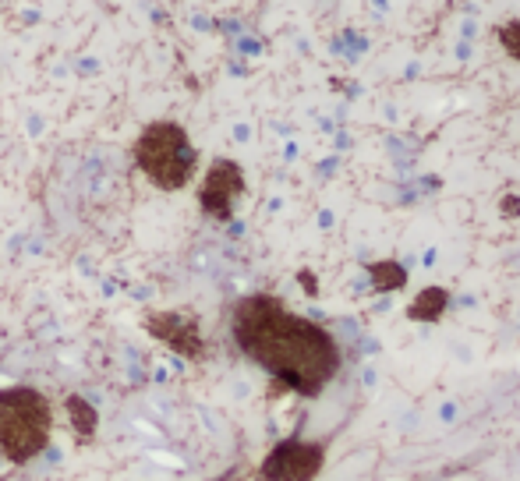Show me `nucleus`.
I'll return each mask as SVG.
<instances>
[{
  "instance_id": "obj_8",
  "label": "nucleus",
  "mask_w": 520,
  "mask_h": 481,
  "mask_svg": "<svg viewBox=\"0 0 520 481\" xmlns=\"http://www.w3.org/2000/svg\"><path fill=\"white\" fill-rule=\"evenodd\" d=\"M64 410H68V425H71L75 439H78V443H89V439L96 435V428H100V414H96V407H93L85 396L71 393V396L64 400Z\"/></svg>"
},
{
  "instance_id": "obj_12",
  "label": "nucleus",
  "mask_w": 520,
  "mask_h": 481,
  "mask_svg": "<svg viewBox=\"0 0 520 481\" xmlns=\"http://www.w3.org/2000/svg\"><path fill=\"white\" fill-rule=\"evenodd\" d=\"M298 280L305 284V294H308V297H315V294H318V284H315V276L308 273V269H301V273H298Z\"/></svg>"
},
{
  "instance_id": "obj_6",
  "label": "nucleus",
  "mask_w": 520,
  "mask_h": 481,
  "mask_svg": "<svg viewBox=\"0 0 520 481\" xmlns=\"http://www.w3.org/2000/svg\"><path fill=\"white\" fill-rule=\"evenodd\" d=\"M145 329H149V336H156L163 347H170L184 361H202L209 354L202 326L192 311H152V315H145Z\"/></svg>"
},
{
  "instance_id": "obj_11",
  "label": "nucleus",
  "mask_w": 520,
  "mask_h": 481,
  "mask_svg": "<svg viewBox=\"0 0 520 481\" xmlns=\"http://www.w3.org/2000/svg\"><path fill=\"white\" fill-rule=\"evenodd\" d=\"M499 212L506 216V219H520V195H503L499 198Z\"/></svg>"
},
{
  "instance_id": "obj_9",
  "label": "nucleus",
  "mask_w": 520,
  "mask_h": 481,
  "mask_svg": "<svg viewBox=\"0 0 520 481\" xmlns=\"http://www.w3.org/2000/svg\"><path fill=\"white\" fill-rule=\"evenodd\" d=\"M365 273H368L375 294H397V290L407 287V269L397 259H375V262L365 266Z\"/></svg>"
},
{
  "instance_id": "obj_5",
  "label": "nucleus",
  "mask_w": 520,
  "mask_h": 481,
  "mask_svg": "<svg viewBox=\"0 0 520 481\" xmlns=\"http://www.w3.org/2000/svg\"><path fill=\"white\" fill-rule=\"evenodd\" d=\"M248 192V181H244V170L237 160H212L209 170L202 174V185H199V209L206 212L209 219L216 223H230L241 198Z\"/></svg>"
},
{
  "instance_id": "obj_7",
  "label": "nucleus",
  "mask_w": 520,
  "mask_h": 481,
  "mask_svg": "<svg viewBox=\"0 0 520 481\" xmlns=\"http://www.w3.org/2000/svg\"><path fill=\"white\" fill-rule=\"evenodd\" d=\"M449 311V290L446 287H421L415 294V301L407 304V319L411 322H425V326H432V322H439L442 315Z\"/></svg>"
},
{
  "instance_id": "obj_1",
  "label": "nucleus",
  "mask_w": 520,
  "mask_h": 481,
  "mask_svg": "<svg viewBox=\"0 0 520 481\" xmlns=\"http://www.w3.org/2000/svg\"><path fill=\"white\" fill-rule=\"evenodd\" d=\"M230 336L276 389H291L308 400H315L343 368L336 336L308 315L291 311L273 294L241 297L230 311Z\"/></svg>"
},
{
  "instance_id": "obj_10",
  "label": "nucleus",
  "mask_w": 520,
  "mask_h": 481,
  "mask_svg": "<svg viewBox=\"0 0 520 481\" xmlns=\"http://www.w3.org/2000/svg\"><path fill=\"white\" fill-rule=\"evenodd\" d=\"M496 39H499V46L506 50V57L520 64V21H503V25H496Z\"/></svg>"
},
{
  "instance_id": "obj_2",
  "label": "nucleus",
  "mask_w": 520,
  "mask_h": 481,
  "mask_svg": "<svg viewBox=\"0 0 520 481\" xmlns=\"http://www.w3.org/2000/svg\"><path fill=\"white\" fill-rule=\"evenodd\" d=\"M135 167L160 192H181L199 174V149L177 120H152L138 131L131 145Z\"/></svg>"
},
{
  "instance_id": "obj_3",
  "label": "nucleus",
  "mask_w": 520,
  "mask_h": 481,
  "mask_svg": "<svg viewBox=\"0 0 520 481\" xmlns=\"http://www.w3.org/2000/svg\"><path fill=\"white\" fill-rule=\"evenodd\" d=\"M53 439V403L32 386L0 389V453L11 464H32Z\"/></svg>"
},
{
  "instance_id": "obj_4",
  "label": "nucleus",
  "mask_w": 520,
  "mask_h": 481,
  "mask_svg": "<svg viewBox=\"0 0 520 481\" xmlns=\"http://www.w3.org/2000/svg\"><path fill=\"white\" fill-rule=\"evenodd\" d=\"M326 467V443L318 439H284L269 450L259 467L262 481H315Z\"/></svg>"
}]
</instances>
